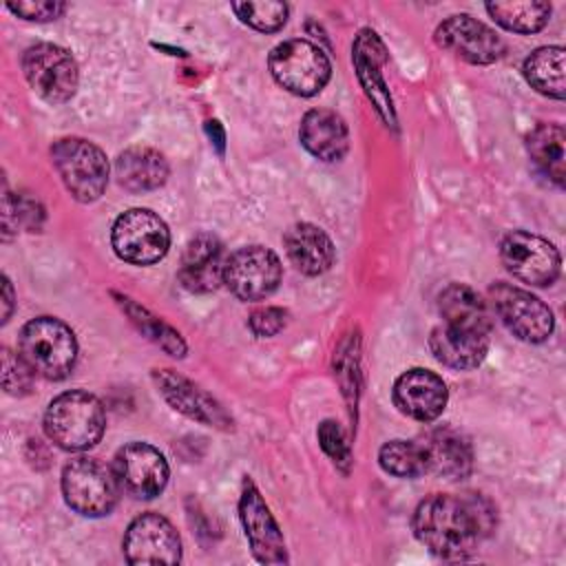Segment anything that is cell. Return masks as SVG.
Segmentation results:
<instances>
[{
  "mask_svg": "<svg viewBox=\"0 0 566 566\" xmlns=\"http://www.w3.org/2000/svg\"><path fill=\"white\" fill-rule=\"evenodd\" d=\"M438 312L444 318V325L455 329L489 334L493 316L489 303L464 283H449L438 296Z\"/></svg>",
  "mask_w": 566,
  "mask_h": 566,
  "instance_id": "obj_21",
  "label": "cell"
},
{
  "mask_svg": "<svg viewBox=\"0 0 566 566\" xmlns=\"http://www.w3.org/2000/svg\"><path fill=\"white\" fill-rule=\"evenodd\" d=\"M128 564H177L181 559V539L175 526L159 513L137 515L122 542Z\"/></svg>",
  "mask_w": 566,
  "mask_h": 566,
  "instance_id": "obj_14",
  "label": "cell"
},
{
  "mask_svg": "<svg viewBox=\"0 0 566 566\" xmlns=\"http://www.w3.org/2000/svg\"><path fill=\"white\" fill-rule=\"evenodd\" d=\"M239 515L245 528V537L250 542V548L254 557L261 564H285V542L279 531L276 520L272 517L263 495L254 486L252 480L243 482L241 500H239Z\"/></svg>",
  "mask_w": 566,
  "mask_h": 566,
  "instance_id": "obj_15",
  "label": "cell"
},
{
  "mask_svg": "<svg viewBox=\"0 0 566 566\" xmlns=\"http://www.w3.org/2000/svg\"><path fill=\"white\" fill-rule=\"evenodd\" d=\"M429 347L438 363L451 369H473L486 358L489 334L438 325L431 329Z\"/></svg>",
  "mask_w": 566,
  "mask_h": 566,
  "instance_id": "obj_22",
  "label": "cell"
},
{
  "mask_svg": "<svg viewBox=\"0 0 566 566\" xmlns=\"http://www.w3.org/2000/svg\"><path fill=\"white\" fill-rule=\"evenodd\" d=\"M106 427V413L97 396L71 389L55 396L44 413L49 440L64 451H84L99 442Z\"/></svg>",
  "mask_w": 566,
  "mask_h": 566,
  "instance_id": "obj_2",
  "label": "cell"
},
{
  "mask_svg": "<svg viewBox=\"0 0 566 566\" xmlns=\"http://www.w3.org/2000/svg\"><path fill=\"white\" fill-rule=\"evenodd\" d=\"M566 51L559 44L553 46H539L535 49L522 66V73L526 82L542 95L564 99L566 93V66H564Z\"/></svg>",
  "mask_w": 566,
  "mask_h": 566,
  "instance_id": "obj_26",
  "label": "cell"
},
{
  "mask_svg": "<svg viewBox=\"0 0 566 566\" xmlns=\"http://www.w3.org/2000/svg\"><path fill=\"white\" fill-rule=\"evenodd\" d=\"M18 349L33 374L46 380L66 378L77 360L75 334L53 316L31 318L20 332Z\"/></svg>",
  "mask_w": 566,
  "mask_h": 566,
  "instance_id": "obj_3",
  "label": "cell"
},
{
  "mask_svg": "<svg viewBox=\"0 0 566 566\" xmlns=\"http://www.w3.org/2000/svg\"><path fill=\"white\" fill-rule=\"evenodd\" d=\"M113 473L124 493L135 500L159 495L168 482V462L148 442H128L113 458Z\"/></svg>",
  "mask_w": 566,
  "mask_h": 566,
  "instance_id": "obj_12",
  "label": "cell"
},
{
  "mask_svg": "<svg viewBox=\"0 0 566 566\" xmlns=\"http://www.w3.org/2000/svg\"><path fill=\"white\" fill-rule=\"evenodd\" d=\"M382 471L396 478H418L427 473V455L420 442L389 440L378 451Z\"/></svg>",
  "mask_w": 566,
  "mask_h": 566,
  "instance_id": "obj_29",
  "label": "cell"
},
{
  "mask_svg": "<svg viewBox=\"0 0 566 566\" xmlns=\"http://www.w3.org/2000/svg\"><path fill=\"white\" fill-rule=\"evenodd\" d=\"M7 9L15 13L22 20H35V22H46L55 20L64 13L66 4L55 2V0H38V2H9Z\"/></svg>",
  "mask_w": 566,
  "mask_h": 566,
  "instance_id": "obj_35",
  "label": "cell"
},
{
  "mask_svg": "<svg viewBox=\"0 0 566 566\" xmlns=\"http://www.w3.org/2000/svg\"><path fill=\"white\" fill-rule=\"evenodd\" d=\"M318 440H321V447L323 451L336 462V464H343L347 467L349 464V444L343 436V429L338 427V422L334 420H325L321 422L318 427Z\"/></svg>",
  "mask_w": 566,
  "mask_h": 566,
  "instance_id": "obj_33",
  "label": "cell"
},
{
  "mask_svg": "<svg viewBox=\"0 0 566 566\" xmlns=\"http://www.w3.org/2000/svg\"><path fill=\"white\" fill-rule=\"evenodd\" d=\"M352 60L356 66V75L360 80V84L365 86L369 99L376 104V108L385 115V119L389 122L394 111H391V97L387 93L385 80H382V64H385V46L382 42L376 38L374 31L363 29L354 42L352 49Z\"/></svg>",
  "mask_w": 566,
  "mask_h": 566,
  "instance_id": "obj_24",
  "label": "cell"
},
{
  "mask_svg": "<svg viewBox=\"0 0 566 566\" xmlns=\"http://www.w3.org/2000/svg\"><path fill=\"white\" fill-rule=\"evenodd\" d=\"M115 175L119 186L130 192L157 190L168 179V161L148 146H130L115 159Z\"/></svg>",
  "mask_w": 566,
  "mask_h": 566,
  "instance_id": "obj_25",
  "label": "cell"
},
{
  "mask_svg": "<svg viewBox=\"0 0 566 566\" xmlns=\"http://www.w3.org/2000/svg\"><path fill=\"white\" fill-rule=\"evenodd\" d=\"M153 380L159 394L168 400V405L175 411L208 427H219V429L232 427V418L223 411V407L188 378L175 374L172 369H155Z\"/></svg>",
  "mask_w": 566,
  "mask_h": 566,
  "instance_id": "obj_17",
  "label": "cell"
},
{
  "mask_svg": "<svg viewBox=\"0 0 566 566\" xmlns=\"http://www.w3.org/2000/svg\"><path fill=\"white\" fill-rule=\"evenodd\" d=\"M301 144L321 161H338L349 148V130L345 119L327 108H314L303 115L298 128Z\"/></svg>",
  "mask_w": 566,
  "mask_h": 566,
  "instance_id": "obj_19",
  "label": "cell"
},
{
  "mask_svg": "<svg viewBox=\"0 0 566 566\" xmlns=\"http://www.w3.org/2000/svg\"><path fill=\"white\" fill-rule=\"evenodd\" d=\"M427 455V473L444 480H462L473 464L471 444L451 429H436L422 442Z\"/></svg>",
  "mask_w": 566,
  "mask_h": 566,
  "instance_id": "obj_23",
  "label": "cell"
},
{
  "mask_svg": "<svg viewBox=\"0 0 566 566\" xmlns=\"http://www.w3.org/2000/svg\"><path fill=\"white\" fill-rule=\"evenodd\" d=\"M2 283H4V314H2V323H7L9 316H11V310H13V290H11V283H9L7 276L2 279Z\"/></svg>",
  "mask_w": 566,
  "mask_h": 566,
  "instance_id": "obj_36",
  "label": "cell"
},
{
  "mask_svg": "<svg viewBox=\"0 0 566 566\" xmlns=\"http://www.w3.org/2000/svg\"><path fill=\"white\" fill-rule=\"evenodd\" d=\"M283 243L292 265L307 276H318L327 272L336 256V248L332 239L325 234V230L307 221L294 223L285 232Z\"/></svg>",
  "mask_w": 566,
  "mask_h": 566,
  "instance_id": "obj_20",
  "label": "cell"
},
{
  "mask_svg": "<svg viewBox=\"0 0 566 566\" xmlns=\"http://www.w3.org/2000/svg\"><path fill=\"white\" fill-rule=\"evenodd\" d=\"M486 13L506 31L513 33H535L548 24L551 4L548 2H486Z\"/></svg>",
  "mask_w": 566,
  "mask_h": 566,
  "instance_id": "obj_28",
  "label": "cell"
},
{
  "mask_svg": "<svg viewBox=\"0 0 566 566\" xmlns=\"http://www.w3.org/2000/svg\"><path fill=\"white\" fill-rule=\"evenodd\" d=\"M433 40L440 49L469 64H493L504 53L502 38L469 13H455L436 27Z\"/></svg>",
  "mask_w": 566,
  "mask_h": 566,
  "instance_id": "obj_13",
  "label": "cell"
},
{
  "mask_svg": "<svg viewBox=\"0 0 566 566\" xmlns=\"http://www.w3.org/2000/svg\"><path fill=\"white\" fill-rule=\"evenodd\" d=\"M489 298L500 323L515 338L524 343H544L553 334V312L535 294L500 281L491 285Z\"/></svg>",
  "mask_w": 566,
  "mask_h": 566,
  "instance_id": "obj_9",
  "label": "cell"
},
{
  "mask_svg": "<svg viewBox=\"0 0 566 566\" xmlns=\"http://www.w3.org/2000/svg\"><path fill=\"white\" fill-rule=\"evenodd\" d=\"M51 159L73 199L91 203L106 190L108 159L93 142L82 137H62L51 146Z\"/></svg>",
  "mask_w": 566,
  "mask_h": 566,
  "instance_id": "obj_4",
  "label": "cell"
},
{
  "mask_svg": "<svg viewBox=\"0 0 566 566\" xmlns=\"http://www.w3.org/2000/svg\"><path fill=\"white\" fill-rule=\"evenodd\" d=\"M115 254L133 265H153L161 261L170 248L166 221L148 208H130L122 212L111 230Z\"/></svg>",
  "mask_w": 566,
  "mask_h": 566,
  "instance_id": "obj_7",
  "label": "cell"
},
{
  "mask_svg": "<svg viewBox=\"0 0 566 566\" xmlns=\"http://www.w3.org/2000/svg\"><path fill=\"white\" fill-rule=\"evenodd\" d=\"M232 11L237 13V18L243 24H248L261 33H274L287 22L290 7L285 2H272V0L232 2Z\"/></svg>",
  "mask_w": 566,
  "mask_h": 566,
  "instance_id": "obj_31",
  "label": "cell"
},
{
  "mask_svg": "<svg viewBox=\"0 0 566 566\" xmlns=\"http://www.w3.org/2000/svg\"><path fill=\"white\" fill-rule=\"evenodd\" d=\"M281 261L263 245H245L226 259L223 283L241 301L268 298L281 283Z\"/></svg>",
  "mask_w": 566,
  "mask_h": 566,
  "instance_id": "obj_11",
  "label": "cell"
},
{
  "mask_svg": "<svg viewBox=\"0 0 566 566\" xmlns=\"http://www.w3.org/2000/svg\"><path fill=\"white\" fill-rule=\"evenodd\" d=\"M391 396L398 411L418 422L436 420L444 411L449 400L444 380L422 367H413L400 374L394 382Z\"/></svg>",
  "mask_w": 566,
  "mask_h": 566,
  "instance_id": "obj_16",
  "label": "cell"
},
{
  "mask_svg": "<svg viewBox=\"0 0 566 566\" xmlns=\"http://www.w3.org/2000/svg\"><path fill=\"white\" fill-rule=\"evenodd\" d=\"M119 491L113 469L95 458H75L62 471V495L80 515H108L117 504Z\"/></svg>",
  "mask_w": 566,
  "mask_h": 566,
  "instance_id": "obj_6",
  "label": "cell"
},
{
  "mask_svg": "<svg viewBox=\"0 0 566 566\" xmlns=\"http://www.w3.org/2000/svg\"><path fill=\"white\" fill-rule=\"evenodd\" d=\"M22 71L31 88L49 104H64L77 91V62L60 44L40 42L29 46L22 55Z\"/></svg>",
  "mask_w": 566,
  "mask_h": 566,
  "instance_id": "obj_8",
  "label": "cell"
},
{
  "mask_svg": "<svg viewBox=\"0 0 566 566\" xmlns=\"http://www.w3.org/2000/svg\"><path fill=\"white\" fill-rule=\"evenodd\" d=\"M495 524L493 506L480 495L436 493L411 517L418 542L442 559H467Z\"/></svg>",
  "mask_w": 566,
  "mask_h": 566,
  "instance_id": "obj_1",
  "label": "cell"
},
{
  "mask_svg": "<svg viewBox=\"0 0 566 566\" xmlns=\"http://www.w3.org/2000/svg\"><path fill=\"white\" fill-rule=\"evenodd\" d=\"M500 256L504 268L517 281L535 287L551 285L562 270L557 248L548 239L526 230L509 232L500 243Z\"/></svg>",
  "mask_w": 566,
  "mask_h": 566,
  "instance_id": "obj_10",
  "label": "cell"
},
{
  "mask_svg": "<svg viewBox=\"0 0 566 566\" xmlns=\"http://www.w3.org/2000/svg\"><path fill=\"white\" fill-rule=\"evenodd\" d=\"M268 66L279 86L301 97L321 93L332 75V64L321 46L301 38L276 44Z\"/></svg>",
  "mask_w": 566,
  "mask_h": 566,
  "instance_id": "obj_5",
  "label": "cell"
},
{
  "mask_svg": "<svg viewBox=\"0 0 566 566\" xmlns=\"http://www.w3.org/2000/svg\"><path fill=\"white\" fill-rule=\"evenodd\" d=\"M285 323H287V312L272 305L254 310L248 318V327L252 329L254 336H261V338L279 334L285 327Z\"/></svg>",
  "mask_w": 566,
  "mask_h": 566,
  "instance_id": "obj_34",
  "label": "cell"
},
{
  "mask_svg": "<svg viewBox=\"0 0 566 566\" xmlns=\"http://www.w3.org/2000/svg\"><path fill=\"white\" fill-rule=\"evenodd\" d=\"M122 307H126L130 321L139 327V332H144L150 340H155L164 352H168L170 356H177V358H181L186 354V343L179 336V332H175L172 327L161 323L157 316H153L148 310L139 307L130 298H122Z\"/></svg>",
  "mask_w": 566,
  "mask_h": 566,
  "instance_id": "obj_30",
  "label": "cell"
},
{
  "mask_svg": "<svg viewBox=\"0 0 566 566\" xmlns=\"http://www.w3.org/2000/svg\"><path fill=\"white\" fill-rule=\"evenodd\" d=\"M564 142L559 124H539L526 135V150L535 168L555 186H564Z\"/></svg>",
  "mask_w": 566,
  "mask_h": 566,
  "instance_id": "obj_27",
  "label": "cell"
},
{
  "mask_svg": "<svg viewBox=\"0 0 566 566\" xmlns=\"http://www.w3.org/2000/svg\"><path fill=\"white\" fill-rule=\"evenodd\" d=\"M226 252L214 234L201 232L192 237L184 250L179 265V283L195 294L214 292L223 283Z\"/></svg>",
  "mask_w": 566,
  "mask_h": 566,
  "instance_id": "obj_18",
  "label": "cell"
},
{
  "mask_svg": "<svg viewBox=\"0 0 566 566\" xmlns=\"http://www.w3.org/2000/svg\"><path fill=\"white\" fill-rule=\"evenodd\" d=\"M33 385V369L20 354L2 349V387L9 396H27Z\"/></svg>",
  "mask_w": 566,
  "mask_h": 566,
  "instance_id": "obj_32",
  "label": "cell"
}]
</instances>
